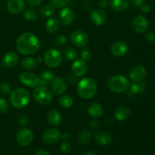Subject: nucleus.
Returning a JSON list of instances; mask_svg holds the SVG:
<instances>
[{"label": "nucleus", "mask_w": 155, "mask_h": 155, "mask_svg": "<svg viewBox=\"0 0 155 155\" xmlns=\"http://www.w3.org/2000/svg\"><path fill=\"white\" fill-rule=\"evenodd\" d=\"M40 47L39 39L32 33H24L18 38L16 48L21 54L29 55L36 53Z\"/></svg>", "instance_id": "f257e3e1"}, {"label": "nucleus", "mask_w": 155, "mask_h": 155, "mask_svg": "<svg viewBox=\"0 0 155 155\" xmlns=\"http://www.w3.org/2000/svg\"><path fill=\"white\" fill-rule=\"evenodd\" d=\"M77 93L84 99H89L95 95L97 92V84L91 78H83L78 82Z\"/></svg>", "instance_id": "f03ea898"}, {"label": "nucleus", "mask_w": 155, "mask_h": 155, "mask_svg": "<svg viewBox=\"0 0 155 155\" xmlns=\"http://www.w3.org/2000/svg\"><path fill=\"white\" fill-rule=\"evenodd\" d=\"M108 89L115 93H123L130 88V82L124 75H114L109 77L107 80Z\"/></svg>", "instance_id": "7ed1b4c3"}, {"label": "nucleus", "mask_w": 155, "mask_h": 155, "mask_svg": "<svg viewBox=\"0 0 155 155\" xmlns=\"http://www.w3.org/2000/svg\"><path fill=\"white\" fill-rule=\"evenodd\" d=\"M30 99V93L28 91L24 89L18 88L11 92V103L16 108H24L28 104Z\"/></svg>", "instance_id": "20e7f679"}, {"label": "nucleus", "mask_w": 155, "mask_h": 155, "mask_svg": "<svg viewBox=\"0 0 155 155\" xmlns=\"http://www.w3.org/2000/svg\"><path fill=\"white\" fill-rule=\"evenodd\" d=\"M33 95L34 99L39 104L46 105L50 104L52 101L53 95L51 91L47 89L45 86H39L33 90Z\"/></svg>", "instance_id": "39448f33"}, {"label": "nucleus", "mask_w": 155, "mask_h": 155, "mask_svg": "<svg viewBox=\"0 0 155 155\" xmlns=\"http://www.w3.org/2000/svg\"><path fill=\"white\" fill-rule=\"evenodd\" d=\"M44 61L46 65L49 68H55L60 66L62 62V55L57 49L48 50L44 55Z\"/></svg>", "instance_id": "423d86ee"}, {"label": "nucleus", "mask_w": 155, "mask_h": 155, "mask_svg": "<svg viewBox=\"0 0 155 155\" xmlns=\"http://www.w3.org/2000/svg\"><path fill=\"white\" fill-rule=\"evenodd\" d=\"M17 142L21 146L26 147L30 145L33 140V133L30 129H21L16 136Z\"/></svg>", "instance_id": "0eeeda50"}, {"label": "nucleus", "mask_w": 155, "mask_h": 155, "mask_svg": "<svg viewBox=\"0 0 155 155\" xmlns=\"http://www.w3.org/2000/svg\"><path fill=\"white\" fill-rule=\"evenodd\" d=\"M61 139V133L58 130L54 128L45 130L42 134V141L46 145H53Z\"/></svg>", "instance_id": "6e6552de"}, {"label": "nucleus", "mask_w": 155, "mask_h": 155, "mask_svg": "<svg viewBox=\"0 0 155 155\" xmlns=\"http://www.w3.org/2000/svg\"><path fill=\"white\" fill-rule=\"evenodd\" d=\"M71 42L77 47H85L89 42V36L82 30H76L71 35Z\"/></svg>", "instance_id": "1a4fd4ad"}, {"label": "nucleus", "mask_w": 155, "mask_h": 155, "mask_svg": "<svg viewBox=\"0 0 155 155\" xmlns=\"http://www.w3.org/2000/svg\"><path fill=\"white\" fill-rule=\"evenodd\" d=\"M132 28L138 33H143L148 28V20L142 15L136 16L132 22Z\"/></svg>", "instance_id": "9d476101"}, {"label": "nucleus", "mask_w": 155, "mask_h": 155, "mask_svg": "<svg viewBox=\"0 0 155 155\" xmlns=\"http://www.w3.org/2000/svg\"><path fill=\"white\" fill-rule=\"evenodd\" d=\"M19 80L24 85L30 87H35L39 85V77L30 72H24L21 74Z\"/></svg>", "instance_id": "9b49d317"}, {"label": "nucleus", "mask_w": 155, "mask_h": 155, "mask_svg": "<svg viewBox=\"0 0 155 155\" xmlns=\"http://www.w3.org/2000/svg\"><path fill=\"white\" fill-rule=\"evenodd\" d=\"M146 76V70L142 65L133 67L130 72V78L133 82H141Z\"/></svg>", "instance_id": "f8f14e48"}, {"label": "nucleus", "mask_w": 155, "mask_h": 155, "mask_svg": "<svg viewBox=\"0 0 155 155\" xmlns=\"http://www.w3.org/2000/svg\"><path fill=\"white\" fill-rule=\"evenodd\" d=\"M128 44L127 42H124V41H117V42H114L111 45V48H110V51H111L112 54L117 56V57L125 55L128 52Z\"/></svg>", "instance_id": "ddd939ff"}, {"label": "nucleus", "mask_w": 155, "mask_h": 155, "mask_svg": "<svg viewBox=\"0 0 155 155\" xmlns=\"http://www.w3.org/2000/svg\"><path fill=\"white\" fill-rule=\"evenodd\" d=\"M59 19L64 25H71L74 21V13L72 9L69 7L64 8L59 14Z\"/></svg>", "instance_id": "4468645a"}, {"label": "nucleus", "mask_w": 155, "mask_h": 155, "mask_svg": "<svg viewBox=\"0 0 155 155\" xmlns=\"http://www.w3.org/2000/svg\"><path fill=\"white\" fill-rule=\"evenodd\" d=\"M51 88L52 92L55 95H60L63 94L67 89V85L64 80L61 77H54L51 83Z\"/></svg>", "instance_id": "2eb2a0df"}, {"label": "nucleus", "mask_w": 155, "mask_h": 155, "mask_svg": "<svg viewBox=\"0 0 155 155\" xmlns=\"http://www.w3.org/2000/svg\"><path fill=\"white\" fill-rule=\"evenodd\" d=\"M73 73L75 74L77 77H83L86 74L88 71V65L86 61L81 60H76L73 63L72 67H71Z\"/></svg>", "instance_id": "dca6fc26"}, {"label": "nucleus", "mask_w": 155, "mask_h": 155, "mask_svg": "<svg viewBox=\"0 0 155 155\" xmlns=\"http://www.w3.org/2000/svg\"><path fill=\"white\" fill-rule=\"evenodd\" d=\"M91 20L96 26H101L106 22L107 15L101 8H95L91 12Z\"/></svg>", "instance_id": "f3484780"}, {"label": "nucleus", "mask_w": 155, "mask_h": 155, "mask_svg": "<svg viewBox=\"0 0 155 155\" xmlns=\"http://www.w3.org/2000/svg\"><path fill=\"white\" fill-rule=\"evenodd\" d=\"M25 7L24 0H8L7 3V9L12 14H18L22 12Z\"/></svg>", "instance_id": "a211bd4d"}, {"label": "nucleus", "mask_w": 155, "mask_h": 155, "mask_svg": "<svg viewBox=\"0 0 155 155\" xmlns=\"http://www.w3.org/2000/svg\"><path fill=\"white\" fill-rule=\"evenodd\" d=\"M94 139L98 145L104 146V145H109L111 142L112 136L110 133L105 131L98 132L94 136Z\"/></svg>", "instance_id": "6ab92c4d"}, {"label": "nucleus", "mask_w": 155, "mask_h": 155, "mask_svg": "<svg viewBox=\"0 0 155 155\" xmlns=\"http://www.w3.org/2000/svg\"><path fill=\"white\" fill-rule=\"evenodd\" d=\"M18 61V56L16 53L11 51L5 54L2 61V64L3 67L7 68H12L17 64Z\"/></svg>", "instance_id": "aec40b11"}, {"label": "nucleus", "mask_w": 155, "mask_h": 155, "mask_svg": "<svg viewBox=\"0 0 155 155\" xmlns=\"http://www.w3.org/2000/svg\"><path fill=\"white\" fill-rule=\"evenodd\" d=\"M46 120L48 124L51 127H58L61 122V116L57 110H51L47 114Z\"/></svg>", "instance_id": "412c9836"}, {"label": "nucleus", "mask_w": 155, "mask_h": 155, "mask_svg": "<svg viewBox=\"0 0 155 155\" xmlns=\"http://www.w3.org/2000/svg\"><path fill=\"white\" fill-rule=\"evenodd\" d=\"M131 116V111L126 107H119L114 112V117L117 121H124L128 120Z\"/></svg>", "instance_id": "4be33fe9"}, {"label": "nucleus", "mask_w": 155, "mask_h": 155, "mask_svg": "<svg viewBox=\"0 0 155 155\" xmlns=\"http://www.w3.org/2000/svg\"><path fill=\"white\" fill-rule=\"evenodd\" d=\"M54 78V75L53 73L49 71H45L39 76V82L38 86H46L51 85L53 79Z\"/></svg>", "instance_id": "5701e85b"}, {"label": "nucleus", "mask_w": 155, "mask_h": 155, "mask_svg": "<svg viewBox=\"0 0 155 155\" xmlns=\"http://www.w3.org/2000/svg\"><path fill=\"white\" fill-rule=\"evenodd\" d=\"M110 5L112 9L116 12L125 11L129 5L128 0H110Z\"/></svg>", "instance_id": "b1692460"}, {"label": "nucleus", "mask_w": 155, "mask_h": 155, "mask_svg": "<svg viewBox=\"0 0 155 155\" xmlns=\"http://www.w3.org/2000/svg\"><path fill=\"white\" fill-rule=\"evenodd\" d=\"M89 114L92 117H100L103 114L102 106L97 102H93L89 106L88 108Z\"/></svg>", "instance_id": "393cba45"}, {"label": "nucleus", "mask_w": 155, "mask_h": 155, "mask_svg": "<svg viewBox=\"0 0 155 155\" xmlns=\"http://www.w3.org/2000/svg\"><path fill=\"white\" fill-rule=\"evenodd\" d=\"M130 90L129 92L128 95L130 94H133V95H137V94H140L143 92L145 90L146 88V85L145 83L142 81L141 82H133L131 86H130Z\"/></svg>", "instance_id": "a878e982"}, {"label": "nucleus", "mask_w": 155, "mask_h": 155, "mask_svg": "<svg viewBox=\"0 0 155 155\" xmlns=\"http://www.w3.org/2000/svg\"><path fill=\"white\" fill-rule=\"evenodd\" d=\"M59 27H60V24L58 20L54 18L48 19L45 24V29L49 33H56L59 30Z\"/></svg>", "instance_id": "bb28decb"}, {"label": "nucleus", "mask_w": 155, "mask_h": 155, "mask_svg": "<svg viewBox=\"0 0 155 155\" xmlns=\"http://www.w3.org/2000/svg\"><path fill=\"white\" fill-rule=\"evenodd\" d=\"M91 137H92V134H91L90 132L88 131V130H83L79 133L77 139L80 145H86L91 140Z\"/></svg>", "instance_id": "cd10ccee"}, {"label": "nucleus", "mask_w": 155, "mask_h": 155, "mask_svg": "<svg viewBox=\"0 0 155 155\" xmlns=\"http://www.w3.org/2000/svg\"><path fill=\"white\" fill-rule=\"evenodd\" d=\"M37 62L36 59L32 58H24L22 59L21 62V66L24 69L26 70H33L36 67Z\"/></svg>", "instance_id": "c85d7f7f"}, {"label": "nucleus", "mask_w": 155, "mask_h": 155, "mask_svg": "<svg viewBox=\"0 0 155 155\" xmlns=\"http://www.w3.org/2000/svg\"><path fill=\"white\" fill-rule=\"evenodd\" d=\"M64 56L68 61H75L78 57V54L74 48L68 47L64 50Z\"/></svg>", "instance_id": "c756f323"}, {"label": "nucleus", "mask_w": 155, "mask_h": 155, "mask_svg": "<svg viewBox=\"0 0 155 155\" xmlns=\"http://www.w3.org/2000/svg\"><path fill=\"white\" fill-rule=\"evenodd\" d=\"M59 103L61 107L64 108H69L73 104V98L68 95H61L59 98Z\"/></svg>", "instance_id": "7c9ffc66"}, {"label": "nucleus", "mask_w": 155, "mask_h": 155, "mask_svg": "<svg viewBox=\"0 0 155 155\" xmlns=\"http://www.w3.org/2000/svg\"><path fill=\"white\" fill-rule=\"evenodd\" d=\"M40 14L43 17H51V15H54V8L51 5H43L40 8Z\"/></svg>", "instance_id": "2f4dec72"}, {"label": "nucleus", "mask_w": 155, "mask_h": 155, "mask_svg": "<svg viewBox=\"0 0 155 155\" xmlns=\"http://www.w3.org/2000/svg\"><path fill=\"white\" fill-rule=\"evenodd\" d=\"M24 16L26 20L33 22V21H36V18H37V14H36V12H35L34 10H33V9L28 8L26 9V10L24 11Z\"/></svg>", "instance_id": "473e14b6"}, {"label": "nucleus", "mask_w": 155, "mask_h": 155, "mask_svg": "<svg viewBox=\"0 0 155 155\" xmlns=\"http://www.w3.org/2000/svg\"><path fill=\"white\" fill-rule=\"evenodd\" d=\"M12 92V86L7 83H0V93L2 95H9Z\"/></svg>", "instance_id": "72a5a7b5"}, {"label": "nucleus", "mask_w": 155, "mask_h": 155, "mask_svg": "<svg viewBox=\"0 0 155 155\" xmlns=\"http://www.w3.org/2000/svg\"><path fill=\"white\" fill-rule=\"evenodd\" d=\"M68 43V38L64 34H61L56 36L55 44L57 46H64Z\"/></svg>", "instance_id": "f704fd0d"}, {"label": "nucleus", "mask_w": 155, "mask_h": 155, "mask_svg": "<svg viewBox=\"0 0 155 155\" xmlns=\"http://www.w3.org/2000/svg\"><path fill=\"white\" fill-rule=\"evenodd\" d=\"M50 2L53 7L60 8L64 7L69 2V0H50Z\"/></svg>", "instance_id": "c9c22d12"}, {"label": "nucleus", "mask_w": 155, "mask_h": 155, "mask_svg": "<svg viewBox=\"0 0 155 155\" xmlns=\"http://www.w3.org/2000/svg\"><path fill=\"white\" fill-rule=\"evenodd\" d=\"M81 58L82 60L86 62L91 61V59H92V54H91L90 51L87 49V48H83L81 51Z\"/></svg>", "instance_id": "e433bc0d"}, {"label": "nucleus", "mask_w": 155, "mask_h": 155, "mask_svg": "<svg viewBox=\"0 0 155 155\" xmlns=\"http://www.w3.org/2000/svg\"><path fill=\"white\" fill-rule=\"evenodd\" d=\"M61 151L63 154H68L71 151V145L68 141H64L61 145Z\"/></svg>", "instance_id": "4c0bfd02"}, {"label": "nucleus", "mask_w": 155, "mask_h": 155, "mask_svg": "<svg viewBox=\"0 0 155 155\" xmlns=\"http://www.w3.org/2000/svg\"><path fill=\"white\" fill-rule=\"evenodd\" d=\"M8 109V104L5 98H0V114H5Z\"/></svg>", "instance_id": "58836bf2"}, {"label": "nucleus", "mask_w": 155, "mask_h": 155, "mask_svg": "<svg viewBox=\"0 0 155 155\" xmlns=\"http://www.w3.org/2000/svg\"><path fill=\"white\" fill-rule=\"evenodd\" d=\"M67 82L71 85H75L78 83V77L74 74H70L67 76Z\"/></svg>", "instance_id": "ea45409f"}, {"label": "nucleus", "mask_w": 155, "mask_h": 155, "mask_svg": "<svg viewBox=\"0 0 155 155\" xmlns=\"http://www.w3.org/2000/svg\"><path fill=\"white\" fill-rule=\"evenodd\" d=\"M89 127H90L92 130H98L100 127V123L99 121L97 120H92L89 122Z\"/></svg>", "instance_id": "a19ab883"}, {"label": "nucleus", "mask_w": 155, "mask_h": 155, "mask_svg": "<svg viewBox=\"0 0 155 155\" xmlns=\"http://www.w3.org/2000/svg\"><path fill=\"white\" fill-rule=\"evenodd\" d=\"M18 123L22 126H26L28 124V120L27 117L24 114H21L18 116Z\"/></svg>", "instance_id": "79ce46f5"}, {"label": "nucleus", "mask_w": 155, "mask_h": 155, "mask_svg": "<svg viewBox=\"0 0 155 155\" xmlns=\"http://www.w3.org/2000/svg\"><path fill=\"white\" fill-rule=\"evenodd\" d=\"M145 38L150 43H155V33H152V32H148L145 36Z\"/></svg>", "instance_id": "37998d69"}, {"label": "nucleus", "mask_w": 155, "mask_h": 155, "mask_svg": "<svg viewBox=\"0 0 155 155\" xmlns=\"http://www.w3.org/2000/svg\"><path fill=\"white\" fill-rule=\"evenodd\" d=\"M27 2L31 7H36L42 2V0H27Z\"/></svg>", "instance_id": "c03bdc74"}, {"label": "nucleus", "mask_w": 155, "mask_h": 155, "mask_svg": "<svg viewBox=\"0 0 155 155\" xmlns=\"http://www.w3.org/2000/svg\"><path fill=\"white\" fill-rule=\"evenodd\" d=\"M98 5H99L100 8H107L110 5V2H109L108 0H100Z\"/></svg>", "instance_id": "a18cd8bd"}, {"label": "nucleus", "mask_w": 155, "mask_h": 155, "mask_svg": "<svg viewBox=\"0 0 155 155\" xmlns=\"http://www.w3.org/2000/svg\"><path fill=\"white\" fill-rule=\"evenodd\" d=\"M140 7L143 13H148L150 12V6L148 4H142Z\"/></svg>", "instance_id": "49530a36"}, {"label": "nucleus", "mask_w": 155, "mask_h": 155, "mask_svg": "<svg viewBox=\"0 0 155 155\" xmlns=\"http://www.w3.org/2000/svg\"><path fill=\"white\" fill-rule=\"evenodd\" d=\"M35 155H51V154H50V153L48 152V151H46V150L40 149L36 153V154Z\"/></svg>", "instance_id": "de8ad7c7"}, {"label": "nucleus", "mask_w": 155, "mask_h": 155, "mask_svg": "<svg viewBox=\"0 0 155 155\" xmlns=\"http://www.w3.org/2000/svg\"><path fill=\"white\" fill-rule=\"evenodd\" d=\"M133 4L136 7H140L142 4H144V0H133Z\"/></svg>", "instance_id": "09e8293b"}, {"label": "nucleus", "mask_w": 155, "mask_h": 155, "mask_svg": "<svg viewBox=\"0 0 155 155\" xmlns=\"http://www.w3.org/2000/svg\"><path fill=\"white\" fill-rule=\"evenodd\" d=\"M70 137H71V136L68 133H64L63 135H61V139L64 141H68L70 139Z\"/></svg>", "instance_id": "8fccbe9b"}, {"label": "nucleus", "mask_w": 155, "mask_h": 155, "mask_svg": "<svg viewBox=\"0 0 155 155\" xmlns=\"http://www.w3.org/2000/svg\"><path fill=\"white\" fill-rule=\"evenodd\" d=\"M83 155H96V154H95V151H88L87 152L85 153Z\"/></svg>", "instance_id": "3c124183"}, {"label": "nucleus", "mask_w": 155, "mask_h": 155, "mask_svg": "<svg viewBox=\"0 0 155 155\" xmlns=\"http://www.w3.org/2000/svg\"><path fill=\"white\" fill-rule=\"evenodd\" d=\"M36 62H37V64H39L42 62V58H38L37 59H36Z\"/></svg>", "instance_id": "603ef678"}]
</instances>
